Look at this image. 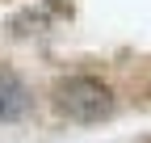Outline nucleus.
Wrapping results in <instances>:
<instances>
[{
  "instance_id": "nucleus-1",
  "label": "nucleus",
  "mask_w": 151,
  "mask_h": 143,
  "mask_svg": "<svg viewBox=\"0 0 151 143\" xmlns=\"http://www.w3.org/2000/svg\"><path fill=\"white\" fill-rule=\"evenodd\" d=\"M55 105L71 122H101L113 114V88L97 76H67L55 88Z\"/></svg>"
},
{
  "instance_id": "nucleus-2",
  "label": "nucleus",
  "mask_w": 151,
  "mask_h": 143,
  "mask_svg": "<svg viewBox=\"0 0 151 143\" xmlns=\"http://www.w3.org/2000/svg\"><path fill=\"white\" fill-rule=\"evenodd\" d=\"M34 110L29 88L13 76V72H0V122H21Z\"/></svg>"
}]
</instances>
